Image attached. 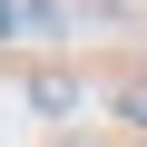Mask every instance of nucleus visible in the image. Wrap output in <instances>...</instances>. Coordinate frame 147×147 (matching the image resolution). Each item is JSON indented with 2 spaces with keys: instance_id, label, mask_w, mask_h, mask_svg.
<instances>
[{
  "instance_id": "nucleus-3",
  "label": "nucleus",
  "mask_w": 147,
  "mask_h": 147,
  "mask_svg": "<svg viewBox=\"0 0 147 147\" xmlns=\"http://www.w3.org/2000/svg\"><path fill=\"white\" fill-rule=\"evenodd\" d=\"M10 30H20V0H0V39H10Z\"/></svg>"
},
{
  "instance_id": "nucleus-1",
  "label": "nucleus",
  "mask_w": 147,
  "mask_h": 147,
  "mask_svg": "<svg viewBox=\"0 0 147 147\" xmlns=\"http://www.w3.org/2000/svg\"><path fill=\"white\" fill-rule=\"evenodd\" d=\"M30 108L39 118H69V108H79V79H69V69H39V79H30Z\"/></svg>"
},
{
  "instance_id": "nucleus-2",
  "label": "nucleus",
  "mask_w": 147,
  "mask_h": 147,
  "mask_svg": "<svg viewBox=\"0 0 147 147\" xmlns=\"http://www.w3.org/2000/svg\"><path fill=\"white\" fill-rule=\"evenodd\" d=\"M118 118H127V127H147V79H127V88H118Z\"/></svg>"
}]
</instances>
